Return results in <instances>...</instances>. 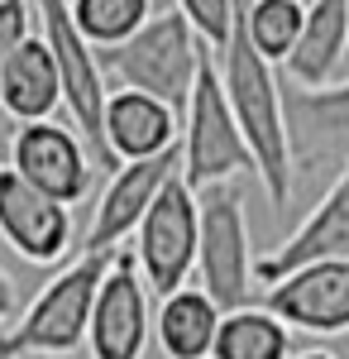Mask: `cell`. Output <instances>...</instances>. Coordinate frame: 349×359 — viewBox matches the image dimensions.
Wrapping results in <instances>:
<instances>
[{
	"label": "cell",
	"instance_id": "cell-23",
	"mask_svg": "<svg viewBox=\"0 0 349 359\" xmlns=\"http://www.w3.org/2000/svg\"><path fill=\"white\" fill-rule=\"evenodd\" d=\"M39 15H34V0H0V67H5V57L15 53L25 39L39 34Z\"/></svg>",
	"mask_w": 349,
	"mask_h": 359
},
{
	"label": "cell",
	"instance_id": "cell-9",
	"mask_svg": "<svg viewBox=\"0 0 349 359\" xmlns=\"http://www.w3.org/2000/svg\"><path fill=\"white\" fill-rule=\"evenodd\" d=\"M10 168L29 187H39L43 196H53L62 206H77L91 192V177H96V158H91L86 139L72 125H57V120L20 125L10 135Z\"/></svg>",
	"mask_w": 349,
	"mask_h": 359
},
{
	"label": "cell",
	"instance_id": "cell-7",
	"mask_svg": "<svg viewBox=\"0 0 349 359\" xmlns=\"http://www.w3.org/2000/svg\"><path fill=\"white\" fill-rule=\"evenodd\" d=\"M34 15H39V34L43 43L53 48L57 62V82H62V106L72 115V130L86 139L91 158L106 163L101 154V115H106V67H101V53L81 39V29L72 25V10L67 0H34Z\"/></svg>",
	"mask_w": 349,
	"mask_h": 359
},
{
	"label": "cell",
	"instance_id": "cell-15",
	"mask_svg": "<svg viewBox=\"0 0 349 359\" xmlns=\"http://www.w3.org/2000/svg\"><path fill=\"white\" fill-rule=\"evenodd\" d=\"M182 139V115L167 101L130 86H110L106 115H101V154L106 168L139 163V158H158L167 149H177Z\"/></svg>",
	"mask_w": 349,
	"mask_h": 359
},
{
	"label": "cell",
	"instance_id": "cell-1",
	"mask_svg": "<svg viewBox=\"0 0 349 359\" xmlns=\"http://www.w3.org/2000/svg\"><path fill=\"white\" fill-rule=\"evenodd\" d=\"M215 67H220V86L230 96L235 125H240L244 144H249V158H254V172H259L264 192H268L273 206H287L296 168H292V135H287V96H282V82H278L273 62H264L254 53V43L235 25L225 48L215 53Z\"/></svg>",
	"mask_w": 349,
	"mask_h": 359
},
{
	"label": "cell",
	"instance_id": "cell-3",
	"mask_svg": "<svg viewBox=\"0 0 349 359\" xmlns=\"http://www.w3.org/2000/svg\"><path fill=\"white\" fill-rule=\"evenodd\" d=\"M206 53L211 48L196 39V29L177 10H153L125 43L101 53V67H106V82L130 86V91H149V96L167 101L182 115L191 82H196V67H201Z\"/></svg>",
	"mask_w": 349,
	"mask_h": 359
},
{
	"label": "cell",
	"instance_id": "cell-25",
	"mask_svg": "<svg viewBox=\"0 0 349 359\" xmlns=\"http://www.w3.org/2000/svg\"><path fill=\"white\" fill-rule=\"evenodd\" d=\"M292 359H340L335 350H301V355H292Z\"/></svg>",
	"mask_w": 349,
	"mask_h": 359
},
{
	"label": "cell",
	"instance_id": "cell-4",
	"mask_svg": "<svg viewBox=\"0 0 349 359\" xmlns=\"http://www.w3.org/2000/svg\"><path fill=\"white\" fill-rule=\"evenodd\" d=\"M177 154H182L177 172H182V182L191 192H206V187H220V182H230L240 172H254L249 144H244L240 125H235V111H230V96L220 86V67H215L211 53L201 57L191 96L182 106Z\"/></svg>",
	"mask_w": 349,
	"mask_h": 359
},
{
	"label": "cell",
	"instance_id": "cell-11",
	"mask_svg": "<svg viewBox=\"0 0 349 359\" xmlns=\"http://www.w3.org/2000/svg\"><path fill=\"white\" fill-rule=\"evenodd\" d=\"M0 235L25 264H57L72 249V206L43 196L10 163H0Z\"/></svg>",
	"mask_w": 349,
	"mask_h": 359
},
{
	"label": "cell",
	"instance_id": "cell-17",
	"mask_svg": "<svg viewBox=\"0 0 349 359\" xmlns=\"http://www.w3.org/2000/svg\"><path fill=\"white\" fill-rule=\"evenodd\" d=\"M349 57V10L345 0H306V20H301V39H296L287 72L296 86L316 91L340 77Z\"/></svg>",
	"mask_w": 349,
	"mask_h": 359
},
{
	"label": "cell",
	"instance_id": "cell-19",
	"mask_svg": "<svg viewBox=\"0 0 349 359\" xmlns=\"http://www.w3.org/2000/svg\"><path fill=\"white\" fill-rule=\"evenodd\" d=\"M211 359H292V326L278 321L268 306L220 311Z\"/></svg>",
	"mask_w": 349,
	"mask_h": 359
},
{
	"label": "cell",
	"instance_id": "cell-6",
	"mask_svg": "<svg viewBox=\"0 0 349 359\" xmlns=\"http://www.w3.org/2000/svg\"><path fill=\"white\" fill-rule=\"evenodd\" d=\"M196 235H201L196 192L182 182V172H172L135 230V269L149 283V292L167 297L182 283H191V273H196Z\"/></svg>",
	"mask_w": 349,
	"mask_h": 359
},
{
	"label": "cell",
	"instance_id": "cell-14",
	"mask_svg": "<svg viewBox=\"0 0 349 359\" xmlns=\"http://www.w3.org/2000/svg\"><path fill=\"white\" fill-rule=\"evenodd\" d=\"M321 259H349V168H340L330 177V187L311 206V216L282 245H273L268 254L254 259V283L268 287L278 278H287L292 269L321 264Z\"/></svg>",
	"mask_w": 349,
	"mask_h": 359
},
{
	"label": "cell",
	"instance_id": "cell-5",
	"mask_svg": "<svg viewBox=\"0 0 349 359\" xmlns=\"http://www.w3.org/2000/svg\"><path fill=\"white\" fill-rule=\"evenodd\" d=\"M196 287L211 297L220 311H235L249 302L254 287V245H249V211H244L240 187L220 182L196 192Z\"/></svg>",
	"mask_w": 349,
	"mask_h": 359
},
{
	"label": "cell",
	"instance_id": "cell-18",
	"mask_svg": "<svg viewBox=\"0 0 349 359\" xmlns=\"http://www.w3.org/2000/svg\"><path fill=\"white\" fill-rule=\"evenodd\" d=\"M215 326H220V306L196 283H182L177 292L158 297L153 340H158V350L167 359H211Z\"/></svg>",
	"mask_w": 349,
	"mask_h": 359
},
{
	"label": "cell",
	"instance_id": "cell-16",
	"mask_svg": "<svg viewBox=\"0 0 349 359\" xmlns=\"http://www.w3.org/2000/svg\"><path fill=\"white\" fill-rule=\"evenodd\" d=\"M57 106H62V82H57L53 48L43 43V34H34L0 67V111L15 125H29V120H53Z\"/></svg>",
	"mask_w": 349,
	"mask_h": 359
},
{
	"label": "cell",
	"instance_id": "cell-20",
	"mask_svg": "<svg viewBox=\"0 0 349 359\" xmlns=\"http://www.w3.org/2000/svg\"><path fill=\"white\" fill-rule=\"evenodd\" d=\"M306 0H249L240 10V29L264 62H287L301 39Z\"/></svg>",
	"mask_w": 349,
	"mask_h": 359
},
{
	"label": "cell",
	"instance_id": "cell-24",
	"mask_svg": "<svg viewBox=\"0 0 349 359\" xmlns=\"http://www.w3.org/2000/svg\"><path fill=\"white\" fill-rule=\"evenodd\" d=\"M15 302H20L15 297V278L0 269V321H15Z\"/></svg>",
	"mask_w": 349,
	"mask_h": 359
},
{
	"label": "cell",
	"instance_id": "cell-22",
	"mask_svg": "<svg viewBox=\"0 0 349 359\" xmlns=\"http://www.w3.org/2000/svg\"><path fill=\"white\" fill-rule=\"evenodd\" d=\"M172 10L196 29V39H201L211 53H220V48H225V39H230L235 25H240L244 0H177Z\"/></svg>",
	"mask_w": 349,
	"mask_h": 359
},
{
	"label": "cell",
	"instance_id": "cell-8",
	"mask_svg": "<svg viewBox=\"0 0 349 359\" xmlns=\"http://www.w3.org/2000/svg\"><path fill=\"white\" fill-rule=\"evenodd\" d=\"M149 283L139 278L135 254H115L96 287V306L86 321V355L91 359H144L153 340V302Z\"/></svg>",
	"mask_w": 349,
	"mask_h": 359
},
{
	"label": "cell",
	"instance_id": "cell-26",
	"mask_svg": "<svg viewBox=\"0 0 349 359\" xmlns=\"http://www.w3.org/2000/svg\"><path fill=\"white\" fill-rule=\"evenodd\" d=\"M345 10H349V0H345Z\"/></svg>",
	"mask_w": 349,
	"mask_h": 359
},
{
	"label": "cell",
	"instance_id": "cell-13",
	"mask_svg": "<svg viewBox=\"0 0 349 359\" xmlns=\"http://www.w3.org/2000/svg\"><path fill=\"white\" fill-rule=\"evenodd\" d=\"M287 135L296 172H340L349 168V82L287 96Z\"/></svg>",
	"mask_w": 349,
	"mask_h": 359
},
{
	"label": "cell",
	"instance_id": "cell-12",
	"mask_svg": "<svg viewBox=\"0 0 349 359\" xmlns=\"http://www.w3.org/2000/svg\"><path fill=\"white\" fill-rule=\"evenodd\" d=\"M292 331L306 335H349V259H321L292 269L287 278L268 283V302Z\"/></svg>",
	"mask_w": 349,
	"mask_h": 359
},
{
	"label": "cell",
	"instance_id": "cell-10",
	"mask_svg": "<svg viewBox=\"0 0 349 359\" xmlns=\"http://www.w3.org/2000/svg\"><path fill=\"white\" fill-rule=\"evenodd\" d=\"M182 168V154L167 149L158 158H139V163H120L110 168V182L96 196V211L86 225V240L81 254H115L125 240H135L144 211L153 206V196L163 192V182Z\"/></svg>",
	"mask_w": 349,
	"mask_h": 359
},
{
	"label": "cell",
	"instance_id": "cell-21",
	"mask_svg": "<svg viewBox=\"0 0 349 359\" xmlns=\"http://www.w3.org/2000/svg\"><path fill=\"white\" fill-rule=\"evenodd\" d=\"M67 10H72V25L81 29V39L96 53H106L153 15V0H67Z\"/></svg>",
	"mask_w": 349,
	"mask_h": 359
},
{
	"label": "cell",
	"instance_id": "cell-2",
	"mask_svg": "<svg viewBox=\"0 0 349 359\" xmlns=\"http://www.w3.org/2000/svg\"><path fill=\"white\" fill-rule=\"evenodd\" d=\"M115 254H81L62 273L48 278L34 292V302L0 331V359H57L81 350L91 306H96V287Z\"/></svg>",
	"mask_w": 349,
	"mask_h": 359
}]
</instances>
